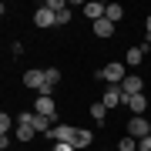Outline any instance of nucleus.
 <instances>
[{"label":"nucleus","mask_w":151,"mask_h":151,"mask_svg":"<svg viewBox=\"0 0 151 151\" xmlns=\"http://www.w3.org/2000/svg\"><path fill=\"white\" fill-rule=\"evenodd\" d=\"M131 70L128 64H118V60H111V64H104L101 70H97V81H108V84H121L124 77H128Z\"/></svg>","instance_id":"obj_1"},{"label":"nucleus","mask_w":151,"mask_h":151,"mask_svg":"<svg viewBox=\"0 0 151 151\" xmlns=\"http://www.w3.org/2000/svg\"><path fill=\"white\" fill-rule=\"evenodd\" d=\"M128 134L134 138V141L148 138V134H151V121H148V118H141V114H134V118H128Z\"/></svg>","instance_id":"obj_2"},{"label":"nucleus","mask_w":151,"mask_h":151,"mask_svg":"<svg viewBox=\"0 0 151 151\" xmlns=\"http://www.w3.org/2000/svg\"><path fill=\"white\" fill-rule=\"evenodd\" d=\"M77 131H81V128H70V124H54V128H50V138H54V141H64V145H74V141H77Z\"/></svg>","instance_id":"obj_3"},{"label":"nucleus","mask_w":151,"mask_h":151,"mask_svg":"<svg viewBox=\"0 0 151 151\" xmlns=\"http://www.w3.org/2000/svg\"><path fill=\"white\" fill-rule=\"evenodd\" d=\"M101 104H104L108 111H114L118 104H124V91H121V84H111L108 91L101 94Z\"/></svg>","instance_id":"obj_4"},{"label":"nucleus","mask_w":151,"mask_h":151,"mask_svg":"<svg viewBox=\"0 0 151 151\" xmlns=\"http://www.w3.org/2000/svg\"><path fill=\"white\" fill-rule=\"evenodd\" d=\"M47 84V77H44V70L40 67H34V70H27V74H24V87H30V91H37L40 94V87Z\"/></svg>","instance_id":"obj_5"},{"label":"nucleus","mask_w":151,"mask_h":151,"mask_svg":"<svg viewBox=\"0 0 151 151\" xmlns=\"http://www.w3.org/2000/svg\"><path fill=\"white\" fill-rule=\"evenodd\" d=\"M121 91H124V97L128 94H145V81H141V74H128L121 81Z\"/></svg>","instance_id":"obj_6"},{"label":"nucleus","mask_w":151,"mask_h":151,"mask_svg":"<svg viewBox=\"0 0 151 151\" xmlns=\"http://www.w3.org/2000/svg\"><path fill=\"white\" fill-rule=\"evenodd\" d=\"M34 114H44V118H57V104H54V97H37V101H34Z\"/></svg>","instance_id":"obj_7"},{"label":"nucleus","mask_w":151,"mask_h":151,"mask_svg":"<svg viewBox=\"0 0 151 151\" xmlns=\"http://www.w3.org/2000/svg\"><path fill=\"white\" fill-rule=\"evenodd\" d=\"M104 14H108V7H104V4H97V0H87V4H84V17H87L91 24L104 20Z\"/></svg>","instance_id":"obj_8"},{"label":"nucleus","mask_w":151,"mask_h":151,"mask_svg":"<svg viewBox=\"0 0 151 151\" xmlns=\"http://www.w3.org/2000/svg\"><path fill=\"white\" fill-rule=\"evenodd\" d=\"M34 24H37V27H54L57 14H50L47 7H37V10H34Z\"/></svg>","instance_id":"obj_9"},{"label":"nucleus","mask_w":151,"mask_h":151,"mask_svg":"<svg viewBox=\"0 0 151 151\" xmlns=\"http://www.w3.org/2000/svg\"><path fill=\"white\" fill-rule=\"evenodd\" d=\"M124 104H128V111H131V114H145L148 97H145V94H128V97H124Z\"/></svg>","instance_id":"obj_10"},{"label":"nucleus","mask_w":151,"mask_h":151,"mask_svg":"<svg viewBox=\"0 0 151 151\" xmlns=\"http://www.w3.org/2000/svg\"><path fill=\"white\" fill-rule=\"evenodd\" d=\"M34 128H37V134H50V128H54V118H44V114H34Z\"/></svg>","instance_id":"obj_11"},{"label":"nucleus","mask_w":151,"mask_h":151,"mask_svg":"<svg viewBox=\"0 0 151 151\" xmlns=\"http://www.w3.org/2000/svg\"><path fill=\"white\" fill-rule=\"evenodd\" d=\"M91 27H94V37H111V34H114V24L108 20V17L97 20V24H91Z\"/></svg>","instance_id":"obj_12"},{"label":"nucleus","mask_w":151,"mask_h":151,"mask_svg":"<svg viewBox=\"0 0 151 151\" xmlns=\"http://www.w3.org/2000/svg\"><path fill=\"white\" fill-rule=\"evenodd\" d=\"M17 141H34V134H37V128H34V124H17Z\"/></svg>","instance_id":"obj_13"},{"label":"nucleus","mask_w":151,"mask_h":151,"mask_svg":"<svg viewBox=\"0 0 151 151\" xmlns=\"http://www.w3.org/2000/svg\"><path fill=\"white\" fill-rule=\"evenodd\" d=\"M141 57H145V50H141V47H131L128 54H124V64H128V67H138Z\"/></svg>","instance_id":"obj_14"},{"label":"nucleus","mask_w":151,"mask_h":151,"mask_svg":"<svg viewBox=\"0 0 151 151\" xmlns=\"http://www.w3.org/2000/svg\"><path fill=\"white\" fill-rule=\"evenodd\" d=\"M91 118H94L97 124H104V121H108V108H104L101 101H94V104H91Z\"/></svg>","instance_id":"obj_15"},{"label":"nucleus","mask_w":151,"mask_h":151,"mask_svg":"<svg viewBox=\"0 0 151 151\" xmlns=\"http://www.w3.org/2000/svg\"><path fill=\"white\" fill-rule=\"evenodd\" d=\"M104 17H108L111 24H118L121 17H124V7H121V4H108V14H104Z\"/></svg>","instance_id":"obj_16"},{"label":"nucleus","mask_w":151,"mask_h":151,"mask_svg":"<svg viewBox=\"0 0 151 151\" xmlns=\"http://www.w3.org/2000/svg\"><path fill=\"white\" fill-rule=\"evenodd\" d=\"M87 145H94V134H91V131H77V141H74V148L81 151V148H87Z\"/></svg>","instance_id":"obj_17"},{"label":"nucleus","mask_w":151,"mask_h":151,"mask_svg":"<svg viewBox=\"0 0 151 151\" xmlns=\"http://www.w3.org/2000/svg\"><path fill=\"white\" fill-rule=\"evenodd\" d=\"M44 77H47V87H57V84H60V70H57V67H47Z\"/></svg>","instance_id":"obj_18"},{"label":"nucleus","mask_w":151,"mask_h":151,"mask_svg":"<svg viewBox=\"0 0 151 151\" xmlns=\"http://www.w3.org/2000/svg\"><path fill=\"white\" fill-rule=\"evenodd\" d=\"M118 151H138V141L131 138V134H124V138L118 141Z\"/></svg>","instance_id":"obj_19"},{"label":"nucleus","mask_w":151,"mask_h":151,"mask_svg":"<svg viewBox=\"0 0 151 151\" xmlns=\"http://www.w3.org/2000/svg\"><path fill=\"white\" fill-rule=\"evenodd\" d=\"M44 7H47L50 14H60V10H67V4H64V0H47Z\"/></svg>","instance_id":"obj_20"},{"label":"nucleus","mask_w":151,"mask_h":151,"mask_svg":"<svg viewBox=\"0 0 151 151\" xmlns=\"http://www.w3.org/2000/svg\"><path fill=\"white\" fill-rule=\"evenodd\" d=\"M138 151H151V134H148V138H141V141H138Z\"/></svg>","instance_id":"obj_21"},{"label":"nucleus","mask_w":151,"mask_h":151,"mask_svg":"<svg viewBox=\"0 0 151 151\" xmlns=\"http://www.w3.org/2000/svg\"><path fill=\"white\" fill-rule=\"evenodd\" d=\"M54 151H77L74 145H64V141H57V145H54Z\"/></svg>","instance_id":"obj_22"},{"label":"nucleus","mask_w":151,"mask_h":151,"mask_svg":"<svg viewBox=\"0 0 151 151\" xmlns=\"http://www.w3.org/2000/svg\"><path fill=\"white\" fill-rule=\"evenodd\" d=\"M145 27H148V40H151V14H148V20H145Z\"/></svg>","instance_id":"obj_23"}]
</instances>
